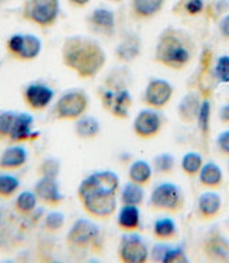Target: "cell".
<instances>
[{"label": "cell", "mask_w": 229, "mask_h": 263, "mask_svg": "<svg viewBox=\"0 0 229 263\" xmlns=\"http://www.w3.org/2000/svg\"><path fill=\"white\" fill-rule=\"evenodd\" d=\"M120 177L112 171H99L85 177L78 189V197L87 214L108 218L117 209Z\"/></svg>", "instance_id": "obj_1"}, {"label": "cell", "mask_w": 229, "mask_h": 263, "mask_svg": "<svg viewBox=\"0 0 229 263\" xmlns=\"http://www.w3.org/2000/svg\"><path fill=\"white\" fill-rule=\"evenodd\" d=\"M62 64L82 79H91L106 65V52L100 44L83 37L70 35L62 44Z\"/></svg>", "instance_id": "obj_2"}, {"label": "cell", "mask_w": 229, "mask_h": 263, "mask_svg": "<svg viewBox=\"0 0 229 263\" xmlns=\"http://www.w3.org/2000/svg\"><path fill=\"white\" fill-rule=\"evenodd\" d=\"M196 54V44L187 32L167 27L162 31L155 48V61L171 70L187 68Z\"/></svg>", "instance_id": "obj_3"}, {"label": "cell", "mask_w": 229, "mask_h": 263, "mask_svg": "<svg viewBox=\"0 0 229 263\" xmlns=\"http://www.w3.org/2000/svg\"><path fill=\"white\" fill-rule=\"evenodd\" d=\"M149 203L152 209L176 214L184 207V194L175 183L162 182L156 184L152 190Z\"/></svg>", "instance_id": "obj_4"}, {"label": "cell", "mask_w": 229, "mask_h": 263, "mask_svg": "<svg viewBox=\"0 0 229 263\" xmlns=\"http://www.w3.org/2000/svg\"><path fill=\"white\" fill-rule=\"evenodd\" d=\"M100 241V228L93 221L79 218L73 222L66 235V243L70 251H87Z\"/></svg>", "instance_id": "obj_5"}, {"label": "cell", "mask_w": 229, "mask_h": 263, "mask_svg": "<svg viewBox=\"0 0 229 263\" xmlns=\"http://www.w3.org/2000/svg\"><path fill=\"white\" fill-rule=\"evenodd\" d=\"M59 0H27L23 16L30 23L49 27L59 16Z\"/></svg>", "instance_id": "obj_6"}, {"label": "cell", "mask_w": 229, "mask_h": 263, "mask_svg": "<svg viewBox=\"0 0 229 263\" xmlns=\"http://www.w3.org/2000/svg\"><path fill=\"white\" fill-rule=\"evenodd\" d=\"M89 107V97L85 91L70 90L59 97L55 104V114L59 120H78Z\"/></svg>", "instance_id": "obj_7"}, {"label": "cell", "mask_w": 229, "mask_h": 263, "mask_svg": "<svg viewBox=\"0 0 229 263\" xmlns=\"http://www.w3.org/2000/svg\"><path fill=\"white\" fill-rule=\"evenodd\" d=\"M43 44L34 34H13L7 40V51L18 61H32L41 54Z\"/></svg>", "instance_id": "obj_8"}, {"label": "cell", "mask_w": 229, "mask_h": 263, "mask_svg": "<svg viewBox=\"0 0 229 263\" xmlns=\"http://www.w3.org/2000/svg\"><path fill=\"white\" fill-rule=\"evenodd\" d=\"M201 249L204 258L209 262L229 263V239L218 230H211L208 232L204 238Z\"/></svg>", "instance_id": "obj_9"}, {"label": "cell", "mask_w": 229, "mask_h": 263, "mask_svg": "<svg viewBox=\"0 0 229 263\" xmlns=\"http://www.w3.org/2000/svg\"><path fill=\"white\" fill-rule=\"evenodd\" d=\"M118 256L124 263H144L149 258V251L141 236L129 234L123 236Z\"/></svg>", "instance_id": "obj_10"}, {"label": "cell", "mask_w": 229, "mask_h": 263, "mask_svg": "<svg viewBox=\"0 0 229 263\" xmlns=\"http://www.w3.org/2000/svg\"><path fill=\"white\" fill-rule=\"evenodd\" d=\"M102 102L104 108L111 111L116 117L125 118L128 116V110L132 104V97L127 89L117 87V89H107L103 91Z\"/></svg>", "instance_id": "obj_11"}, {"label": "cell", "mask_w": 229, "mask_h": 263, "mask_svg": "<svg viewBox=\"0 0 229 263\" xmlns=\"http://www.w3.org/2000/svg\"><path fill=\"white\" fill-rule=\"evenodd\" d=\"M173 96V86L165 79H150L145 87L144 102L152 108L167 106Z\"/></svg>", "instance_id": "obj_12"}, {"label": "cell", "mask_w": 229, "mask_h": 263, "mask_svg": "<svg viewBox=\"0 0 229 263\" xmlns=\"http://www.w3.org/2000/svg\"><path fill=\"white\" fill-rule=\"evenodd\" d=\"M162 116L155 108H146L139 111L133 120V131L141 138H154L162 129Z\"/></svg>", "instance_id": "obj_13"}, {"label": "cell", "mask_w": 229, "mask_h": 263, "mask_svg": "<svg viewBox=\"0 0 229 263\" xmlns=\"http://www.w3.org/2000/svg\"><path fill=\"white\" fill-rule=\"evenodd\" d=\"M24 102L28 107L35 111L44 110L51 104L53 99V90L44 83H30L24 89Z\"/></svg>", "instance_id": "obj_14"}, {"label": "cell", "mask_w": 229, "mask_h": 263, "mask_svg": "<svg viewBox=\"0 0 229 263\" xmlns=\"http://www.w3.org/2000/svg\"><path fill=\"white\" fill-rule=\"evenodd\" d=\"M32 192L41 203L47 205H59L64 201V194L59 189L56 177L43 176L35 183Z\"/></svg>", "instance_id": "obj_15"}, {"label": "cell", "mask_w": 229, "mask_h": 263, "mask_svg": "<svg viewBox=\"0 0 229 263\" xmlns=\"http://www.w3.org/2000/svg\"><path fill=\"white\" fill-rule=\"evenodd\" d=\"M222 209V199L214 190L204 192L197 200V214L203 221L217 218Z\"/></svg>", "instance_id": "obj_16"}, {"label": "cell", "mask_w": 229, "mask_h": 263, "mask_svg": "<svg viewBox=\"0 0 229 263\" xmlns=\"http://www.w3.org/2000/svg\"><path fill=\"white\" fill-rule=\"evenodd\" d=\"M87 22L93 31L97 34H103V35H112L114 28H116L114 13L104 7H99L96 10L91 11Z\"/></svg>", "instance_id": "obj_17"}, {"label": "cell", "mask_w": 229, "mask_h": 263, "mask_svg": "<svg viewBox=\"0 0 229 263\" xmlns=\"http://www.w3.org/2000/svg\"><path fill=\"white\" fill-rule=\"evenodd\" d=\"M201 97L198 96L196 91H190L186 96L183 97L177 106V114L179 118L184 124H194L197 123L198 113L201 107Z\"/></svg>", "instance_id": "obj_18"}, {"label": "cell", "mask_w": 229, "mask_h": 263, "mask_svg": "<svg viewBox=\"0 0 229 263\" xmlns=\"http://www.w3.org/2000/svg\"><path fill=\"white\" fill-rule=\"evenodd\" d=\"M34 118L28 113H17L16 121L11 129L10 138L11 142H23V141L32 140L37 137V133H32Z\"/></svg>", "instance_id": "obj_19"}, {"label": "cell", "mask_w": 229, "mask_h": 263, "mask_svg": "<svg viewBox=\"0 0 229 263\" xmlns=\"http://www.w3.org/2000/svg\"><path fill=\"white\" fill-rule=\"evenodd\" d=\"M27 151L20 145L9 146L0 156V169L16 171L27 162Z\"/></svg>", "instance_id": "obj_20"}, {"label": "cell", "mask_w": 229, "mask_h": 263, "mask_svg": "<svg viewBox=\"0 0 229 263\" xmlns=\"http://www.w3.org/2000/svg\"><path fill=\"white\" fill-rule=\"evenodd\" d=\"M198 180L205 187L218 189L222 186L224 175H222V171L217 163L208 162V163H204L201 171L198 173Z\"/></svg>", "instance_id": "obj_21"}, {"label": "cell", "mask_w": 229, "mask_h": 263, "mask_svg": "<svg viewBox=\"0 0 229 263\" xmlns=\"http://www.w3.org/2000/svg\"><path fill=\"white\" fill-rule=\"evenodd\" d=\"M100 123L99 120L91 116H82L76 120L75 134L80 140H93L100 134Z\"/></svg>", "instance_id": "obj_22"}, {"label": "cell", "mask_w": 229, "mask_h": 263, "mask_svg": "<svg viewBox=\"0 0 229 263\" xmlns=\"http://www.w3.org/2000/svg\"><path fill=\"white\" fill-rule=\"evenodd\" d=\"M117 222L120 228L125 231H133L141 224V213L138 205H123L117 217Z\"/></svg>", "instance_id": "obj_23"}, {"label": "cell", "mask_w": 229, "mask_h": 263, "mask_svg": "<svg viewBox=\"0 0 229 263\" xmlns=\"http://www.w3.org/2000/svg\"><path fill=\"white\" fill-rule=\"evenodd\" d=\"M165 5V0H132V13L139 18L156 16Z\"/></svg>", "instance_id": "obj_24"}, {"label": "cell", "mask_w": 229, "mask_h": 263, "mask_svg": "<svg viewBox=\"0 0 229 263\" xmlns=\"http://www.w3.org/2000/svg\"><path fill=\"white\" fill-rule=\"evenodd\" d=\"M129 180L137 184L144 186L146 183H149L150 177H152V166L146 161H135L129 167V172H128Z\"/></svg>", "instance_id": "obj_25"}, {"label": "cell", "mask_w": 229, "mask_h": 263, "mask_svg": "<svg viewBox=\"0 0 229 263\" xmlns=\"http://www.w3.org/2000/svg\"><path fill=\"white\" fill-rule=\"evenodd\" d=\"M154 234L158 239L167 241V239H175L177 236V226L175 221L169 217H163L155 221Z\"/></svg>", "instance_id": "obj_26"}, {"label": "cell", "mask_w": 229, "mask_h": 263, "mask_svg": "<svg viewBox=\"0 0 229 263\" xmlns=\"http://www.w3.org/2000/svg\"><path fill=\"white\" fill-rule=\"evenodd\" d=\"M145 193L141 184L129 182L123 187L121 192V201L125 205H139L144 201Z\"/></svg>", "instance_id": "obj_27"}, {"label": "cell", "mask_w": 229, "mask_h": 263, "mask_svg": "<svg viewBox=\"0 0 229 263\" xmlns=\"http://www.w3.org/2000/svg\"><path fill=\"white\" fill-rule=\"evenodd\" d=\"M38 203L37 196L34 192L26 190L17 196L16 203H14V209L17 210V213H20L22 215L31 214L32 211L35 210Z\"/></svg>", "instance_id": "obj_28"}, {"label": "cell", "mask_w": 229, "mask_h": 263, "mask_svg": "<svg viewBox=\"0 0 229 263\" xmlns=\"http://www.w3.org/2000/svg\"><path fill=\"white\" fill-rule=\"evenodd\" d=\"M203 165V156L197 152H187L186 155L181 158V169L187 176H197Z\"/></svg>", "instance_id": "obj_29"}, {"label": "cell", "mask_w": 229, "mask_h": 263, "mask_svg": "<svg viewBox=\"0 0 229 263\" xmlns=\"http://www.w3.org/2000/svg\"><path fill=\"white\" fill-rule=\"evenodd\" d=\"M20 187V180L10 173H0V197L9 199Z\"/></svg>", "instance_id": "obj_30"}, {"label": "cell", "mask_w": 229, "mask_h": 263, "mask_svg": "<svg viewBox=\"0 0 229 263\" xmlns=\"http://www.w3.org/2000/svg\"><path fill=\"white\" fill-rule=\"evenodd\" d=\"M139 41L137 38H128L121 45H118L117 57L123 61H132L139 54Z\"/></svg>", "instance_id": "obj_31"}, {"label": "cell", "mask_w": 229, "mask_h": 263, "mask_svg": "<svg viewBox=\"0 0 229 263\" xmlns=\"http://www.w3.org/2000/svg\"><path fill=\"white\" fill-rule=\"evenodd\" d=\"M209 120H211V102L208 99H203L200 113H198L197 124L198 128L201 131V135L207 140L208 133H209Z\"/></svg>", "instance_id": "obj_32"}, {"label": "cell", "mask_w": 229, "mask_h": 263, "mask_svg": "<svg viewBox=\"0 0 229 263\" xmlns=\"http://www.w3.org/2000/svg\"><path fill=\"white\" fill-rule=\"evenodd\" d=\"M17 113L6 110V111H0V141L9 140L11 134V129L16 121Z\"/></svg>", "instance_id": "obj_33"}, {"label": "cell", "mask_w": 229, "mask_h": 263, "mask_svg": "<svg viewBox=\"0 0 229 263\" xmlns=\"http://www.w3.org/2000/svg\"><path fill=\"white\" fill-rule=\"evenodd\" d=\"M176 166V161H175V156L171 154H159L154 159V167L156 169V172L159 173H171L175 171Z\"/></svg>", "instance_id": "obj_34"}, {"label": "cell", "mask_w": 229, "mask_h": 263, "mask_svg": "<svg viewBox=\"0 0 229 263\" xmlns=\"http://www.w3.org/2000/svg\"><path fill=\"white\" fill-rule=\"evenodd\" d=\"M214 72L219 82L229 83V55H222L217 59Z\"/></svg>", "instance_id": "obj_35"}, {"label": "cell", "mask_w": 229, "mask_h": 263, "mask_svg": "<svg viewBox=\"0 0 229 263\" xmlns=\"http://www.w3.org/2000/svg\"><path fill=\"white\" fill-rule=\"evenodd\" d=\"M163 263H184L188 262L184 249L180 247H169L163 256Z\"/></svg>", "instance_id": "obj_36"}, {"label": "cell", "mask_w": 229, "mask_h": 263, "mask_svg": "<svg viewBox=\"0 0 229 263\" xmlns=\"http://www.w3.org/2000/svg\"><path fill=\"white\" fill-rule=\"evenodd\" d=\"M65 224V215L59 211H52L45 217L44 221V227L48 230V231H59Z\"/></svg>", "instance_id": "obj_37"}, {"label": "cell", "mask_w": 229, "mask_h": 263, "mask_svg": "<svg viewBox=\"0 0 229 263\" xmlns=\"http://www.w3.org/2000/svg\"><path fill=\"white\" fill-rule=\"evenodd\" d=\"M204 10V0H183V11L188 16H198Z\"/></svg>", "instance_id": "obj_38"}, {"label": "cell", "mask_w": 229, "mask_h": 263, "mask_svg": "<svg viewBox=\"0 0 229 263\" xmlns=\"http://www.w3.org/2000/svg\"><path fill=\"white\" fill-rule=\"evenodd\" d=\"M59 162L56 159H47L43 162V165L40 166V173L43 176H49V177H56L59 172Z\"/></svg>", "instance_id": "obj_39"}, {"label": "cell", "mask_w": 229, "mask_h": 263, "mask_svg": "<svg viewBox=\"0 0 229 263\" xmlns=\"http://www.w3.org/2000/svg\"><path fill=\"white\" fill-rule=\"evenodd\" d=\"M217 148H218L222 155L229 156V129L222 131L217 137Z\"/></svg>", "instance_id": "obj_40"}, {"label": "cell", "mask_w": 229, "mask_h": 263, "mask_svg": "<svg viewBox=\"0 0 229 263\" xmlns=\"http://www.w3.org/2000/svg\"><path fill=\"white\" fill-rule=\"evenodd\" d=\"M167 248L169 247L165 245V243H158V245H155L154 249H152V259L156 260V262H162L166 251H167Z\"/></svg>", "instance_id": "obj_41"}, {"label": "cell", "mask_w": 229, "mask_h": 263, "mask_svg": "<svg viewBox=\"0 0 229 263\" xmlns=\"http://www.w3.org/2000/svg\"><path fill=\"white\" fill-rule=\"evenodd\" d=\"M219 32L225 40H229V14H226L219 23Z\"/></svg>", "instance_id": "obj_42"}, {"label": "cell", "mask_w": 229, "mask_h": 263, "mask_svg": "<svg viewBox=\"0 0 229 263\" xmlns=\"http://www.w3.org/2000/svg\"><path fill=\"white\" fill-rule=\"evenodd\" d=\"M219 120L222 124L229 125V104H225L224 107L219 110Z\"/></svg>", "instance_id": "obj_43"}, {"label": "cell", "mask_w": 229, "mask_h": 263, "mask_svg": "<svg viewBox=\"0 0 229 263\" xmlns=\"http://www.w3.org/2000/svg\"><path fill=\"white\" fill-rule=\"evenodd\" d=\"M70 3L73 6H76V7H83V6H86L90 0H69Z\"/></svg>", "instance_id": "obj_44"}, {"label": "cell", "mask_w": 229, "mask_h": 263, "mask_svg": "<svg viewBox=\"0 0 229 263\" xmlns=\"http://www.w3.org/2000/svg\"><path fill=\"white\" fill-rule=\"evenodd\" d=\"M0 222H2V210H0Z\"/></svg>", "instance_id": "obj_45"}, {"label": "cell", "mask_w": 229, "mask_h": 263, "mask_svg": "<svg viewBox=\"0 0 229 263\" xmlns=\"http://www.w3.org/2000/svg\"><path fill=\"white\" fill-rule=\"evenodd\" d=\"M111 2H121V0H111Z\"/></svg>", "instance_id": "obj_46"}, {"label": "cell", "mask_w": 229, "mask_h": 263, "mask_svg": "<svg viewBox=\"0 0 229 263\" xmlns=\"http://www.w3.org/2000/svg\"><path fill=\"white\" fill-rule=\"evenodd\" d=\"M228 167H229V163H228Z\"/></svg>", "instance_id": "obj_47"}]
</instances>
